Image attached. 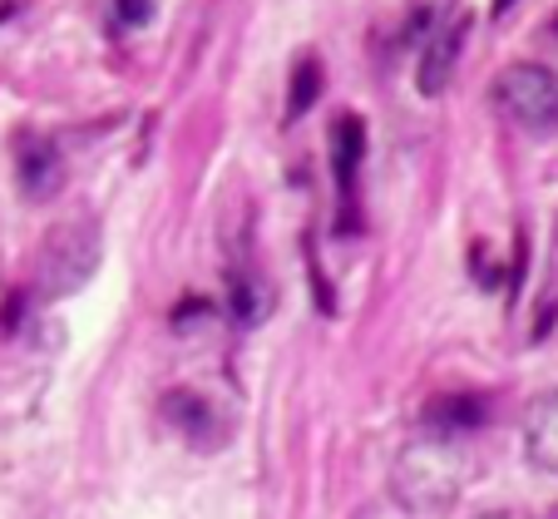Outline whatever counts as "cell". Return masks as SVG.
Instances as JSON below:
<instances>
[{"label":"cell","instance_id":"obj_1","mask_svg":"<svg viewBox=\"0 0 558 519\" xmlns=\"http://www.w3.org/2000/svg\"><path fill=\"white\" fill-rule=\"evenodd\" d=\"M460 440H421L396 460V499L411 515H445L460 495Z\"/></svg>","mask_w":558,"mask_h":519},{"label":"cell","instance_id":"obj_2","mask_svg":"<svg viewBox=\"0 0 558 519\" xmlns=\"http://www.w3.org/2000/svg\"><path fill=\"white\" fill-rule=\"evenodd\" d=\"M99 267V222L95 218H64L54 222L40 243L35 282L45 297H70L95 277Z\"/></svg>","mask_w":558,"mask_h":519},{"label":"cell","instance_id":"obj_3","mask_svg":"<svg viewBox=\"0 0 558 519\" xmlns=\"http://www.w3.org/2000/svg\"><path fill=\"white\" fill-rule=\"evenodd\" d=\"M495 109L529 134H548L558 124V74L534 60L505 64L495 74Z\"/></svg>","mask_w":558,"mask_h":519},{"label":"cell","instance_id":"obj_4","mask_svg":"<svg viewBox=\"0 0 558 519\" xmlns=\"http://www.w3.org/2000/svg\"><path fill=\"white\" fill-rule=\"evenodd\" d=\"M11 154H15V179H21L25 198L45 203L64 189V159H60V148H54V138L21 129L15 144H11Z\"/></svg>","mask_w":558,"mask_h":519},{"label":"cell","instance_id":"obj_5","mask_svg":"<svg viewBox=\"0 0 558 519\" xmlns=\"http://www.w3.org/2000/svg\"><path fill=\"white\" fill-rule=\"evenodd\" d=\"M366 159V124L356 114H341L331 124V173H337V193H341V228L356 222V173Z\"/></svg>","mask_w":558,"mask_h":519},{"label":"cell","instance_id":"obj_6","mask_svg":"<svg viewBox=\"0 0 558 519\" xmlns=\"http://www.w3.org/2000/svg\"><path fill=\"white\" fill-rule=\"evenodd\" d=\"M163 415H169L173 431H183L198 450H218V445L228 440V415H218V406L203 391H189V386L169 391L163 396Z\"/></svg>","mask_w":558,"mask_h":519},{"label":"cell","instance_id":"obj_7","mask_svg":"<svg viewBox=\"0 0 558 519\" xmlns=\"http://www.w3.org/2000/svg\"><path fill=\"white\" fill-rule=\"evenodd\" d=\"M464 35H470V15L464 11H454L450 21L440 25V31L425 40V50H421V95H440L445 85H450V74H454V64H460V50H464Z\"/></svg>","mask_w":558,"mask_h":519},{"label":"cell","instance_id":"obj_8","mask_svg":"<svg viewBox=\"0 0 558 519\" xmlns=\"http://www.w3.org/2000/svg\"><path fill=\"white\" fill-rule=\"evenodd\" d=\"M485 415H489L485 396H470V391H450L425 401V425H430L435 440H464L474 425H485Z\"/></svg>","mask_w":558,"mask_h":519},{"label":"cell","instance_id":"obj_9","mask_svg":"<svg viewBox=\"0 0 558 519\" xmlns=\"http://www.w3.org/2000/svg\"><path fill=\"white\" fill-rule=\"evenodd\" d=\"M228 312L238 327H263L272 312V287L253 263L228 267Z\"/></svg>","mask_w":558,"mask_h":519},{"label":"cell","instance_id":"obj_10","mask_svg":"<svg viewBox=\"0 0 558 519\" xmlns=\"http://www.w3.org/2000/svg\"><path fill=\"white\" fill-rule=\"evenodd\" d=\"M524 450L538 470L558 475V391L534 401V411H529V421H524Z\"/></svg>","mask_w":558,"mask_h":519},{"label":"cell","instance_id":"obj_11","mask_svg":"<svg viewBox=\"0 0 558 519\" xmlns=\"http://www.w3.org/2000/svg\"><path fill=\"white\" fill-rule=\"evenodd\" d=\"M316 95H322V60L302 55L292 70V89H287V119H302L316 105Z\"/></svg>","mask_w":558,"mask_h":519},{"label":"cell","instance_id":"obj_12","mask_svg":"<svg viewBox=\"0 0 558 519\" xmlns=\"http://www.w3.org/2000/svg\"><path fill=\"white\" fill-rule=\"evenodd\" d=\"M454 15V0H415L405 15V45H425Z\"/></svg>","mask_w":558,"mask_h":519},{"label":"cell","instance_id":"obj_13","mask_svg":"<svg viewBox=\"0 0 558 519\" xmlns=\"http://www.w3.org/2000/svg\"><path fill=\"white\" fill-rule=\"evenodd\" d=\"M470 267H474V277H485V287H495V282H499V267L489 263V243H474Z\"/></svg>","mask_w":558,"mask_h":519},{"label":"cell","instance_id":"obj_14","mask_svg":"<svg viewBox=\"0 0 558 519\" xmlns=\"http://www.w3.org/2000/svg\"><path fill=\"white\" fill-rule=\"evenodd\" d=\"M148 11H154V0H119V21L124 25H144Z\"/></svg>","mask_w":558,"mask_h":519},{"label":"cell","instance_id":"obj_15","mask_svg":"<svg viewBox=\"0 0 558 519\" xmlns=\"http://www.w3.org/2000/svg\"><path fill=\"white\" fill-rule=\"evenodd\" d=\"M474 519H529V515H519V509H485V515H474Z\"/></svg>","mask_w":558,"mask_h":519},{"label":"cell","instance_id":"obj_16","mask_svg":"<svg viewBox=\"0 0 558 519\" xmlns=\"http://www.w3.org/2000/svg\"><path fill=\"white\" fill-rule=\"evenodd\" d=\"M509 5H514V0H495V15H505V11H509Z\"/></svg>","mask_w":558,"mask_h":519},{"label":"cell","instance_id":"obj_17","mask_svg":"<svg viewBox=\"0 0 558 519\" xmlns=\"http://www.w3.org/2000/svg\"><path fill=\"white\" fill-rule=\"evenodd\" d=\"M554 31H558V15H554Z\"/></svg>","mask_w":558,"mask_h":519}]
</instances>
